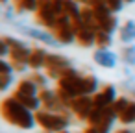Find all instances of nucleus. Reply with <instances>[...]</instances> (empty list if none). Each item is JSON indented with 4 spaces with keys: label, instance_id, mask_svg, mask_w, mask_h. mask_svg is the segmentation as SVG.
Here are the masks:
<instances>
[{
    "label": "nucleus",
    "instance_id": "obj_1",
    "mask_svg": "<svg viewBox=\"0 0 135 133\" xmlns=\"http://www.w3.org/2000/svg\"><path fill=\"white\" fill-rule=\"evenodd\" d=\"M0 113H2V118L19 127V129H24V131H30L37 126V120H35V113L32 109H28L26 105H22L19 100H15L13 96H8L2 100L0 104Z\"/></svg>",
    "mask_w": 135,
    "mask_h": 133
},
{
    "label": "nucleus",
    "instance_id": "obj_2",
    "mask_svg": "<svg viewBox=\"0 0 135 133\" xmlns=\"http://www.w3.org/2000/svg\"><path fill=\"white\" fill-rule=\"evenodd\" d=\"M56 92H57L59 100L70 109V102H72L76 96L85 94V74H80L74 67L69 68V70L57 80Z\"/></svg>",
    "mask_w": 135,
    "mask_h": 133
},
{
    "label": "nucleus",
    "instance_id": "obj_3",
    "mask_svg": "<svg viewBox=\"0 0 135 133\" xmlns=\"http://www.w3.org/2000/svg\"><path fill=\"white\" fill-rule=\"evenodd\" d=\"M35 120H37V126L43 131H52V133L65 131L70 126V115L52 113V111H46V109H39L35 113Z\"/></svg>",
    "mask_w": 135,
    "mask_h": 133
},
{
    "label": "nucleus",
    "instance_id": "obj_4",
    "mask_svg": "<svg viewBox=\"0 0 135 133\" xmlns=\"http://www.w3.org/2000/svg\"><path fill=\"white\" fill-rule=\"evenodd\" d=\"M69 68H72V61L61 54H48L45 61V74L50 80H59Z\"/></svg>",
    "mask_w": 135,
    "mask_h": 133
},
{
    "label": "nucleus",
    "instance_id": "obj_5",
    "mask_svg": "<svg viewBox=\"0 0 135 133\" xmlns=\"http://www.w3.org/2000/svg\"><path fill=\"white\" fill-rule=\"evenodd\" d=\"M50 32L54 33V37H56V41L59 45H72V43H76V32H74L70 17H67V15H59L56 26Z\"/></svg>",
    "mask_w": 135,
    "mask_h": 133
},
{
    "label": "nucleus",
    "instance_id": "obj_6",
    "mask_svg": "<svg viewBox=\"0 0 135 133\" xmlns=\"http://www.w3.org/2000/svg\"><path fill=\"white\" fill-rule=\"evenodd\" d=\"M22 35H26V37H30V39H33V41H39V43H43V45H46V46H59V43L56 41V37H54V33L50 32V30H45V28H32V26H26V24H21V22H15L13 24Z\"/></svg>",
    "mask_w": 135,
    "mask_h": 133
},
{
    "label": "nucleus",
    "instance_id": "obj_7",
    "mask_svg": "<svg viewBox=\"0 0 135 133\" xmlns=\"http://www.w3.org/2000/svg\"><path fill=\"white\" fill-rule=\"evenodd\" d=\"M39 98H41L43 109L52 111V113H61V115H72V113H70V109H69V107L59 100V96H57L56 89H48V87L41 89V91H39Z\"/></svg>",
    "mask_w": 135,
    "mask_h": 133
},
{
    "label": "nucleus",
    "instance_id": "obj_8",
    "mask_svg": "<svg viewBox=\"0 0 135 133\" xmlns=\"http://www.w3.org/2000/svg\"><path fill=\"white\" fill-rule=\"evenodd\" d=\"M4 41L11 46V54H9V61H21V63H28L30 56H32V48L28 46V43H24L22 39H15L9 35H4Z\"/></svg>",
    "mask_w": 135,
    "mask_h": 133
},
{
    "label": "nucleus",
    "instance_id": "obj_9",
    "mask_svg": "<svg viewBox=\"0 0 135 133\" xmlns=\"http://www.w3.org/2000/svg\"><path fill=\"white\" fill-rule=\"evenodd\" d=\"M93 109H94V100H93V96H89V94L76 96V98L70 102V113H72L78 120H87Z\"/></svg>",
    "mask_w": 135,
    "mask_h": 133
},
{
    "label": "nucleus",
    "instance_id": "obj_10",
    "mask_svg": "<svg viewBox=\"0 0 135 133\" xmlns=\"http://www.w3.org/2000/svg\"><path fill=\"white\" fill-rule=\"evenodd\" d=\"M33 15H35V22H37L41 28H45V30H52V28L56 26V22H57V15H56V11L52 9V6H50L48 0L39 2V8H37V11H35Z\"/></svg>",
    "mask_w": 135,
    "mask_h": 133
},
{
    "label": "nucleus",
    "instance_id": "obj_11",
    "mask_svg": "<svg viewBox=\"0 0 135 133\" xmlns=\"http://www.w3.org/2000/svg\"><path fill=\"white\" fill-rule=\"evenodd\" d=\"M117 98H118V94H117V87H115V85H111V83L102 85V87H100V91H98L96 94H93L94 107H100V109L113 105V102H115Z\"/></svg>",
    "mask_w": 135,
    "mask_h": 133
},
{
    "label": "nucleus",
    "instance_id": "obj_12",
    "mask_svg": "<svg viewBox=\"0 0 135 133\" xmlns=\"http://www.w3.org/2000/svg\"><path fill=\"white\" fill-rule=\"evenodd\" d=\"M93 61L102 68H115L117 63H118V57L109 48H96L94 54H93Z\"/></svg>",
    "mask_w": 135,
    "mask_h": 133
},
{
    "label": "nucleus",
    "instance_id": "obj_13",
    "mask_svg": "<svg viewBox=\"0 0 135 133\" xmlns=\"http://www.w3.org/2000/svg\"><path fill=\"white\" fill-rule=\"evenodd\" d=\"M115 120H118V116L113 111V107L111 105L109 107H104L102 109V115H100V120L96 122L94 127L98 129V133H111V129L115 126Z\"/></svg>",
    "mask_w": 135,
    "mask_h": 133
},
{
    "label": "nucleus",
    "instance_id": "obj_14",
    "mask_svg": "<svg viewBox=\"0 0 135 133\" xmlns=\"http://www.w3.org/2000/svg\"><path fill=\"white\" fill-rule=\"evenodd\" d=\"M76 32V43L81 48H89V46H96V32L87 28V26H80L74 30Z\"/></svg>",
    "mask_w": 135,
    "mask_h": 133
},
{
    "label": "nucleus",
    "instance_id": "obj_15",
    "mask_svg": "<svg viewBox=\"0 0 135 133\" xmlns=\"http://www.w3.org/2000/svg\"><path fill=\"white\" fill-rule=\"evenodd\" d=\"M46 56H48V52H45V48H39V46L32 48V56H30V59H28V67H30L32 70H41V68H45Z\"/></svg>",
    "mask_w": 135,
    "mask_h": 133
},
{
    "label": "nucleus",
    "instance_id": "obj_16",
    "mask_svg": "<svg viewBox=\"0 0 135 133\" xmlns=\"http://www.w3.org/2000/svg\"><path fill=\"white\" fill-rule=\"evenodd\" d=\"M13 98L19 100L22 105H26L28 109H32L33 113H37L39 109H43V104H41V98L39 96H30V94H22V92H13Z\"/></svg>",
    "mask_w": 135,
    "mask_h": 133
},
{
    "label": "nucleus",
    "instance_id": "obj_17",
    "mask_svg": "<svg viewBox=\"0 0 135 133\" xmlns=\"http://www.w3.org/2000/svg\"><path fill=\"white\" fill-rule=\"evenodd\" d=\"M118 39L124 45H131L135 41V21L128 19L120 28H118Z\"/></svg>",
    "mask_w": 135,
    "mask_h": 133
},
{
    "label": "nucleus",
    "instance_id": "obj_18",
    "mask_svg": "<svg viewBox=\"0 0 135 133\" xmlns=\"http://www.w3.org/2000/svg\"><path fill=\"white\" fill-rule=\"evenodd\" d=\"M15 91H17V92H22V94H30V96H39V91H41V89H39L30 78H22V80H19Z\"/></svg>",
    "mask_w": 135,
    "mask_h": 133
},
{
    "label": "nucleus",
    "instance_id": "obj_19",
    "mask_svg": "<svg viewBox=\"0 0 135 133\" xmlns=\"http://www.w3.org/2000/svg\"><path fill=\"white\" fill-rule=\"evenodd\" d=\"M13 8L17 13H35L39 8V0H15Z\"/></svg>",
    "mask_w": 135,
    "mask_h": 133
},
{
    "label": "nucleus",
    "instance_id": "obj_20",
    "mask_svg": "<svg viewBox=\"0 0 135 133\" xmlns=\"http://www.w3.org/2000/svg\"><path fill=\"white\" fill-rule=\"evenodd\" d=\"M118 122H120L122 126H131V124H135V100H131V102L128 104V107L118 115Z\"/></svg>",
    "mask_w": 135,
    "mask_h": 133
},
{
    "label": "nucleus",
    "instance_id": "obj_21",
    "mask_svg": "<svg viewBox=\"0 0 135 133\" xmlns=\"http://www.w3.org/2000/svg\"><path fill=\"white\" fill-rule=\"evenodd\" d=\"M120 61L126 67H135V45H126L120 48Z\"/></svg>",
    "mask_w": 135,
    "mask_h": 133
},
{
    "label": "nucleus",
    "instance_id": "obj_22",
    "mask_svg": "<svg viewBox=\"0 0 135 133\" xmlns=\"http://www.w3.org/2000/svg\"><path fill=\"white\" fill-rule=\"evenodd\" d=\"M111 45H113V33L98 30L96 32V46L98 48H109Z\"/></svg>",
    "mask_w": 135,
    "mask_h": 133
},
{
    "label": "nucleus",
    "instance_id": "obj_23",
    "mask_svg": "<svg viewBox=\"0 0 135 133\" xmlns=\"http://www.w3.org/2000/svg\"><path fill=\"white\" fill-rule=\"evenodd\" d=\"M30 80H32V81H33V83H35V85H37L39 89H45L50 78H48L46 74H43L41 70H33V72L30 74Z\"/></svg>",
    "mask_w": 135,
    "mask_h": 133
},
{
    "label": "nucleus",
    "instance_id": "obj_24",
    "mask_svg": "<svg viewBox=\"0 0 135 133\" xmlns=\"http://www.w3.org/2000/svg\"><path fill=\"white\" fill-rule=\"evenodd\" d=\"M129 102H131V98H128V96H118V98L113 102V105H111V107H113V111L117 113V116H118V115L128 107V104H129Z\"/></svg>",
    "mask_w": 135,
    "mask_h": 133
},
{
    "label": "nucleus",
    "instance_id": "obj_25",
    "mask_svg": "<svg viewBox=\"0 0 135 133\" xmlns=\"http://www.w3.org/2000/svg\"><path fill=\"white\" fill-rule=\"evenodd\" d=\"M13 80H15V76L13 74H0V91H8L9 89V85L13 83Z\"/></svg>",
    "mask_w": 135,
    "mask_h": 133
},
{
    "label": "nucleus",
    "instance_id": "obj_26",
    "mask_svg": "<svg viewBox=\"0 0 135 133\" xmlns=\"http://www.w3.org/2000/svg\"><path fill=\"white\" fill-rule=\"evenodd\" d=\"M48 2H50V6H52V9L56 11L57 17L65 15V0H48Z\"/></svg>",
    "mask_w": 135,
    "mask_h": 133
},
{
    "label": "nucleus",
    "instance_id": "obj_27",
    "mask_svg": "<svg viewBox=\"0 0 135 133\" xmlns=\"http://www.w3.org/2000/svg\"><path fill=\"white\" fill-rule=\"evenodd\" d=\"M105 4L111 8L113 13H120L124 8V0H105Z\"/></svg>",
    "mask_w": 135,
    "mask_h": 133
},
{
    "label": "nucleus",
    "instance_id": "obj_28",
    "mask_svg": "<svg viewBox=\"0 0 135 133\" xmlns=\"http://www.w3.org/2000/svg\"><path fill=\"white\" fill-rule=\"evenodd\" d=\"M122 87H124V89L133 96V100H135V76H133V78H126V81L122 83Z\"/></svg>",
    "mask_w": 135,
    "mask_h": 133
},
{
    "label": "nucleus",
    "instance_id": "obj_29",
    "mask_svg": "<svg viewBox=\"0 0 135 133\" xmlns=\"http://www.w3.org/2000/svg\"><path fill=\"white\" fill-rule=\"evenodd\" d=\"M9 54H11V46L4 41V37L0 39V56H2V59H8L9 57Z\"/></svg>",
    "mask_w": 135,
    "mask_h": 133
},
{
    "label": "nucleus",
    "instance_id": "obj_30",
    "mask_svg": "<svg viewBox=\"0 0 135 133\" xmlns=\"http://www.w3.org/2000/svg\"><path fill=\"white\" fill-rule=\"evenodd\" d=\"M76 2H78L80 6H89V8H94V6H98L100 2H104V0H76Z\"/></svg>",
    "mask_w": 135,
    "mask_h": 133
},
{
    "label": "nucleus",
    "instance_id": "obj_31",
    "mask_svg": "<svg viewBox=\"0 0 135 133\" xmlns=\"http://www.w3.org/2000/svg\"><path fill=\"white\" fill-rule=\"evenodd\" d=\"M81 133H98V129H96L94 126H85Z\"/></svg>",
    "mask_w": 135,
    "mask_h": 133
},
{
    "label": "nucleus",
    "instance_id": "obj_32",
    "mask_svg": "<svg viewBox=\"0 0 135 133\" xmlns=\"http://www.w3.org/2000/svg\"><path fill=\"white\" fill-rule=\"evenodd\" d=\"M113 133H133V131H131L129 127L124 126V127H120V129H117V131H113Z\"/></svg>",
    "mask_w": 135,
    "mask_h": 133
},
{
    "label": "nucleus",
    "instance_id": "obj_33",
    "mask_svg": "<svg viewBox=\"0 0 135 133\" xmlns=\"http://www.w3.org/2000/svg\"><path fill=\"white\" fill-rule=\"evenodd\" d=\"M0 2H2V4H8V2H9V0H0Z\"/></svg>",
    "mask_w": 135,
    "mask_h": 133
},
{
    "label": "nucleus",
    "instance_id": "obj_34",
    "mask_svg": "<svg viewBox=\"0 0 135 133\" xmlns=\"http://www.w3.org/2000/svg\"><path fill=\"white\" fill-rule=\"evenodd\" d=\"M59 133H70V131H69V129H65V131H59Z\"/></svg>",
    "mask_w": 135,
    "mask_h": 133
},
{
    "label": "nucleus",
    "instance_id": "obj_35",
    "mask_svg": "<svg viewBox=\"0 0 135 133\" xmlns=\"http://www.w3.org/2000/svg\"><path fill=\"white\" fill-rule=\"evenodd\" d=\"M43 133H52V131H43Z\"/></svg>",
    "mask_w": 135,
    "mask_h": 133
},
{
    "label": "nucleus",
    "instance_id": "obj_36",
    "mask_svg": "<svg viewBox=\"0 0 135 133\" xmlns=\"http://www.w3.org/2000/svg\"><path fill=\"white\" fill-rule=\"evenodd\" d=\"M39 2H45V0H39Z\"/></svg>",
    "mask_w": 135,
    "mask_h": 133
}]
</instances>
